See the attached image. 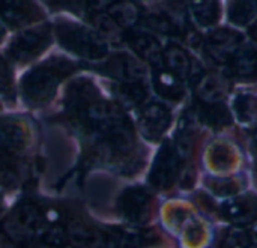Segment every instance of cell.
<instances>
[{
  "mask_svg": "<svg viewBox=\"0 0 257 248\" xmlns=\"http://www.w3.org/2000/svg\"><path fill=\"white\" fill-rule=\"evenodd\" d=\"M77 69L78 65L65 57H51L39 63L21 78V92L26 102L33 107L47 104L56 95L59 84Z\"/></svg>",
  "mask_w": 257,
  "mask_h": 248,
  "instance_id": "1",
  "label": "cell"
},
{
  "mask_svg": "<svg viewBox=\"0 0 257 248\" xmlns=\"http://www.w3.org/2000/svg\"><path fill=\"white\" fill-rule=\"evenodd\" d=\"M56 33L60 45L81 59L104 60L108 54V47L104 38L84 26L60 21L56 26Z\"/></svg>",
  "mask_w": 257,
  "mask_h": 248,
  "instance_id": "2",
  "label": "cell"
},
{
  "mask_svg": "<svg viewBox=\"0 0 257 248\" xmlns=\"http://www.w3.org/2000/svg\"><path fill=\"white\" fill-rule=\"evenodd\" d=\"M5 235L14 242L33 241L44 230V215L33 202H23L14 208L3 224Z\"/></svg>",
  "mask_w": 257,
  "mask_h": 248,
  "instance_id": "3",
  "label": "cell"
},
{
  "mask_svg": "<svg viewBox=\"0 0 257 248\" xmlns=\"http://www.w3.org/2000/svg\"><path fill=\"white\" fill-rule=\"evenodd\" d=\"M51 42V29L50 26H38L29 29L12 39L9 44L8 54L14 62L26 63L38 57Z\"/></svg>",
  "mask_w": 257,
  "mask_h": 248,
  "instance_id": "4",
  "label": "cell"
},
{
  "mask_svg": "<svg viewBox=\"0 0 257 248\" xmlns=\"http://www.w3.org/2000/svg\"><path fill=\"white\" fill-rule=\"evenodd\" d=\"M181 157L178 155L173 145L169 142L163 143L149 173V182L155 190L164 191L173 187L181 173Z\"/></svg>",
  "mask_w": 257,
  "mask_h": 248,
  "instance_id": "5",
  "label": "cell"
},
{
  "mask_svg": "<svg viewBox=\"0 0 257 248\" xmlns=\"http://www.w3.org/2000/svg\"><path fill=\"white\" fill-rule=\"evenodd\" d=\"M152 196L142 187L126 188L117 200L120 215L133 224H145L152 214Z\"/></svg>",
  "mask_w": 257,
  "mask_h": 248,
  "instance_id": "6",
  "label": "cell"
},
{
  "mask_svg": "<svg viewBox=\"0 0 257 248\" xmlns=\"http://www.w3.org/2000/svg\"><path fill=\"white\" fill-rule=\"evenodd\" d=\"M242 44L244 36L239 32L221 27L208 35L205 39V51L215 63L227 65Z\"/></svg>",
  "mask_w": 257,
  "mask_h": 248,
  "instance_id": "7",
  "label": "cell"
},
{
  "mask_svg": "<svg viewBox=\"0 0 257 248\" xmlns=\"http://www.w3.org/2000/svg\"><path fill=\"white\" fill-rule=\"evenodd\" d=\"M101 71L119 83H143L146 78V69L136 57L126 53H116L104 62Z\"/></svg>",
  "mask_w": 257,
  "mask_h": 248,
  "instance_id": "8",
  "label": "cell"
},
{
  "mask_svg": "<svg viewBox=\"0 0 257 248\" xmlns=\"http://www.w3.org/2000/svg\"><path fill=\"white\" fill-rule=\"evenodd\" d=\"M172 125V111L160 102H152L143 107L139 119V128L142 134L152 140L157 142L161 139V136L170 128Z\"/></svg>",
  "mask_w": 257,
  "mask_h": 248,
  "instance_id": "9",
  "label": "cell"
},
{
  "mask_svg": "<svg viewBox=\"0 0 257 248\" xmlns=\"http://www.w3.org/2000/svg\"><path fill=\"white\" fill-rule=\"evenodd\" d=\"M0 17L12 27H21L41 20L42 12L33 0H0Z\"/></svg>",
  "mask_w": 257,
  "mask_h": 248,
  "instance_id": "10",
  "label": "cell"
},
{
  "mask_svg": "<svg viewBox=\"0 0 257 248\" xmlns=\"http://www.w3.org/2000/svg\"><path fill=\"white\" fill-rule=\"evenodd\" d=\"M29 143V130L18 119H0V151L18 155Z\"/></svg>",
  "mask_w": 257,
  "mask_h": 248,
  "instance_id": "11",
  "label": "cell"
},
{
  "mask_svg": "<svg viewBox=\"0 0 257 248\" xmlns=\"http://www.w3.org/2000/svg\"><path fill=\"white\" fill-rule=\"evenodd\" d=\"M221 215L235 226H248L257 221V197L239 196L224 202L220 208Z\"/></svg>",
  "mask_w": 257,
  "mask_h": 248,
  "instance_id": "12",
  "label": "cell"
},
{
  "mask_svg": "<svg viewBox=\"0 0 257 248\" xmlns=\"http://www.w3.org/2000/svg\"><path fill=\"white\" fill-rule=\"evenodd\" d=\"M126 41L142 60L148 62L149 65L155 68L163 63L164 48L161 47V42L154 35L133 30L126 35Z\"/></svg>",
  "mask_w": 257,
  "mask_h": 248,
  "instance_id": "13",
  "label": "cell"
},
{
  "mask_svg": "<svg viewBox=\"0 0 257 248\" xmlns=\"http://www.w3.org/2000/svg\"><path fill=\"white\" fill-rule=\"evenodd\" d=\"M65 233L66 241L72 248H108L107 235L83 221H71L65 229Z\"/></svg>",
  "mask_w": 257,
  "mask_h": 248,
  "instance_id": "14",
  "label": "cell"
},
{
  "mask_svg": "<svg viewBox=\"0 0 257 248\" xmlns=\"http://www.w3.org/2000/svg\"><path fill=\"white\" fill-rule=\"evenodd\" d=\"M163 63H166L167 69L170 72H173L176 77H179L182 81L184 80H190L196 72V63L193 60V57L190 56V53L182 48L181 45L170 42L166 48H164V56H163Z\"/></svg>",
  "mask_w": 257,
  "mask_h": 248,
  "instance_id": "15",
  "label": "cell"
},
{
  "mask_svg": "<svg viewBox=\"0 0 257 248\" xmlns=\"http://www.w3.org/2000/svg\"><path fill=\"white\" fill-rule=\"evenodd\" d=\"M230 74L239 78H251L257 75V48L253 45H241L227 63Z\"/></svg>",
  "mask_w": 257,
  "mask_h": 248,
  "instance_id": "16",
  "label": "cell"
},
{
  "mask_svg": "<svg viewBox=\"0 0 257 248\" xmlns=\"http://www.w3.org/2000/svg\"><path fill=\"white\" fill-rule=\"evenodd\" d=\"M27 176V170L21 160L17 155L11 154H0V184L8 188L14 190L18 188Z\"/></svg>",
  "mask_w": 257,
  "mask_h": 248,
  "instance_id": "17",
  "label": "cell"
},
{
  "mask_svg": "<svg viewBox=\"0 0 257 248\" xmlns=\"http://www.w3.org/2000/svg\"><path fill=\"white\" fill-rule=\"evenodd\" d=\"M154 87L157 90L158 95H161L164 99L178 102L185 96V86L184 81L176 77L173 72H170L169 69L166 71H157L154 74Z\"/></svg>",
  "mask_w": 257,
  "mask_h": 248,
  "instance_id": "18",
  "label": "cell"
},
{
  "mask_svg": "<svg viewBox=\"0 0 257 248\" xmlns=\"http://www.w3.org/2000/svg\"><path fill=\"white\" fill-rule=\"evenodd\" d=\"M107 14L120 29L134 27L142 17L139 5L133 0H113L107 8Z\"/></svg>",
  "mask_w": 257,
  "mask_h": 248,
  "instance_id": "19",
  "label": "cell"
},
{
  "mask_svg": "<svg viewBox=\"0 0 257 248\" xmlns=\"http://www.w3.org/2000/svg\"><path fill=\"white\" fill-rule=\"evenodd\" d=\"M197 116L203 123L214 130H223L233 120L232 111L221 102H200Z\"/></svg>",
  "mask_w": 257,
  "mask_h": 248,
  "instance_id": "20",
  "label": "cell"
},
{
  "mask_svg": "<svg viewBox=\"0 0 257 248\" xmlns=\"http://www.w3.org/2000/svg\"><path fill=\"white\" fill-rule=\"evenodd\" d=\"M227 90L229 87L226 80L212 74L200 77L196 86V95L200 102H220L226 96Z\"/></svg>",
  "mask_w": 257,
  "mask_h": 248,
  "instance_id": "21",
  "label": "cell"
},
{
  "mask_svg": "<svg viewBox=\"0 0 257 248\" xmlns=\"http://www.w3.org/2000/svg\"><path fill=\"white\" fill-rule=\"evenodd\" d=\"M188 8L194 21L202 27H212L221 18V5L218 0H188Z\"/></svg>",
  "mask_w": 257,
  "mask_h": 248,
  "instance_id": "22",
  "label": "cell"
},
{
  "mask_svg": "<svg viewBox=\"0 0 257 248\" xmlns=\"http://www.w3.org/2000/svg\"><path fill=\"white\" fill-rule=\"evenodd\" d=\"M114 93L120 104L128 108L142 107L149 96L148 87L145 83H119L114 87Z\"/></svg>",
  "mask_w": 257,
  "mask_h": 248,
  "instance_id": "23",
  "label": "cell"
},
{
  "mask_svg": "<svg viewBox=\"0 0 257 248\" xmlns=\"http://www.w3.org/2000/svg\"><path fill=\"white\" fill-rule=\"evenodd\" d=\"M256 17V0H232L229 3V21L235 26H248Z\"/></svg>",
  "mask_w": 257,
  "mask_h": 248,
  "instance_id": "24",
  "label": "cell"
},
{
  "mask_svg": "<svg viewBox=\"0 0 257 248\" xmlns=\"http://www.w3.org/2000/svg\"><path fill=\"white\" fill-rule=\"evenodd\" d=\"M233 113L236 117L244 122L250 123L257 119V96L254 95H238L233 101Z\"/></svg>",
  "mask_w": 257,
  "mask_h": 248,
  "instance_id": "25",
  "label": "cell"
},
{
  "mask_svg": "<svg viewBox=\"0 0 257 248\" xmlns=\"http://www.w3.org/2000/svg\"><path fill=\"white\" fill-rule=\"evenodd\" d=\"M208 161L217 167L215 170H227V167L235 163V154L226 143H215V146L208 151Z\"/></svg>",
  "mask_w": 257,
  "mask_h": 248,
  "instance_id": "26",
  "label": "cell"
},
{
  "mask_svg": "<svg viewBox=\"0 0 257 248\" xmlns=\"http://www.w3.org/2000/svg\"><path fill=\"white\" fill-rule=\"evenodd\" d=\"M146 26L154 29L155 32L158 33H163V35H173V36H179L181 32L178 30V27L173 24V21L167 17V14L160 9V11H155V12H151L148 17H146Z\"/></svg>",
  "mask_w": 257,
  "mask_h": 248,
  "instance_id": "27",
  "label": "cell"
},
{
  "mask_svg": "<svg viewBox=\"0 0 257 248\" xmlns=\"http://www.w3.org/2000/svg\"><path fill=\"white\" fill-rule=\"evenodd\" d=\"M253 244L251 235L244 229H230L221 239L220 248H248Z\"/></svg>",
  "mask_w": 257,
  "mask_h": 248,
  "instance_id": "28",
  "label": "cell"
},
{
  "mask_svg": "<svg viewBox=\"0 0 257 248\" xmlns=\"http://www.w3.org/2000/svg\"><path fill=\"white\" fill-rule=\"evenodd\" d=\"M93 24L98 27L99 30V35L101 36H108L111 39H117L120 35H119V30L120 27L108 17V14H101V12H96L92 18Z\"/></svg>",
  "mask_w": 257,
  "mask_h": 248,
  "instance_id": "29",
  "label": "cell"
},
{
  "mask_svg": "<svg viewBox=\"0 0 257 248\" xmlns=\"http://www.w3.org/2000/svg\"><path fill=\"white\" fill-rule=\"evenodd\" d=\"M0 95L14 99V84H12V74L6 60L0 57Z\"/></svg>",
  "mask_w": 257,
  "mask_h": 248,
  "instance_id": "30",
  "label": "cell"
},
{
  "mask_svg": "<svg viewBox=\"0 0 257 248\" xmlns=\"http://www.w3.org/2000/svg\"><path fill=\"white\" fill-rule=\"evenodd\" d=\"M209 187L218 196L236 194L241 188V185L236 179H212Z\"/></svg>",
  "mask_w": 257,
  "mask_h": 248,
  "instance_id": "31",
  "label": "cell"
},
{
  "mask_svg": "<svg viewBox=\"0 0 257 248\" xmlns=\"http://www.w3.org/2000/svg\"><path fill=\"white\" fill-rule=\"evenodd\" d=\"M51 8H65V9H75L80 0H44Z\"/></svg>",
  "mask_w": 257,
  "mask_h": 248,
  "instance_id": "32",
  "label": "cell"
},
{
  "mask_svg": "<svg viewBox=\"0 0 257 248\" xmlns=\"http://www.w3.org/2000/svg\"><path fill=\"white\" fill-rule=\"evenodd\" d=\"M87 2H89V5H90L93 9L99 11V9H102V8H108V5H110L113 0H87Z\"/></svg>",
  "mask_w": 257,
  "mask_h": 248,
  "instance_id": "33",
  "label": "cell"
},
{
  "mask_svg": "<svg viewBox=\"0 0 257 248\" xmlns=\"http://www.w3.org/2000/svg\"><path fill=\"white\" fill-rule=\"evenodd\" d=\"M0 248H17L15 247V242L8 238L5 233H0Z\"/></svg>",
  "mask_w": 257,
  "mask_h": 248,
  "instance_id": "34",
  "label": "cell"
},
{
  "mask_svg": "<svg viewBox=\"0 0 257 248\" xmlns=\"http://www.w3.org/2000/svg\"><path fill=\"white\" fill-rule=\"evenodd\" d=\"M250 35H251V36H253L254 39H257V20L254 21V24H253V26L250 27Z\"/></svg>",
  "mask_w": 257,
  "mask_h": 248,
  "instance_id": "35",
  "label": "cell"
},
{
  "mask_svg": "<svg viewBox=\"0 0 257 248\" xmlns=\"http://www.w3.org/2000/svg\"><path fill=\"white\" fill-rule=\"evenodd\" d=\"M30 248H56V247H53V245H50V244H38V245H32Z\"/></svg>",
  "mask_w": 257,
  "mask_h": 248,
  "instance_id": "36",
  "label": "cell"
},
{
  "mask_svg": "<svg viewBox=\"0 0 257 248\" xmlns=\"http://www.w3.org/2000/svg\"><path fill=\"white\" fill-rule=\"evenodd\" d=\"M3 36H5V29L0 26V42H2V39H3Z\"/></svg>",
  "mask_w": 257,
  "mask_h": 248,
  "instance_id": "37",
  "label": "cell"
},
{
  "mask_svg": "<svg viewBox=\"0 0 257 248\" xmlns=\"http://www.w3.org/2000/svg\"><path fill=\"white\" fill-rule=\"evenodd\" d=\"M254 146H256V157H257V133L254 134Z\"/></svg>",
  "mask_w": 257,
  "mask_h": 248,
  "instance_id": "38",
  "label": "cell"
},
{
  "mask_svg": "<svg viewBox=\"0 0 257 248\" xmlns=\"http://www.w3.org/2000/svg\"><path fill=\"white\" fill-rule=\"evenodd\" d=\"M248 248H257V244H251Z\"/></svg>",
  "mask_w": 257,
  "mask_h": 248,
  "instance_id": "39",
  "label": "cell"
},
{
  "mask_svg": "<svg viewBox=\"0 0 257 248\" xmlns=\"http://www.w3.org/2000/svg\"><path fill=\"white\" fill-rule=\"evenodd\" d=\"M0 214H2V202H0Z\"/></svg>",
  "mask_w": 257,
  "mask_h": 248,
  "instance_id": "40",
  "label": "cell"
},
{
  "mask_svg": "<svg viewBox=\"0 0 257 248\" xmlns=\"http://www.w3.org/2000/svg\"><path fill=\"white\" fill-rule=\"evenodd\" d=\"M254 233H256V236H257V226H256V229H254Z\"/></svg>",
  "mask_w": 257,
  "mask_h": 248,
  "instance_id": "41",
  "label": "cell"
},
{
  "mask_svg": "<svg viewBox=\"0 0 257 248\" xmlns=\"http://www.w3.org/2000/svg\"><path fill=\"white\" fill-rule=\"evenodd\" d=\"M256 2H257V0H256Z\"/></svg>",
  "mask_w": 257,
  "mask_h": 248,
  "instance_id": "42",
  "label": "cell"
}]
</instances>
